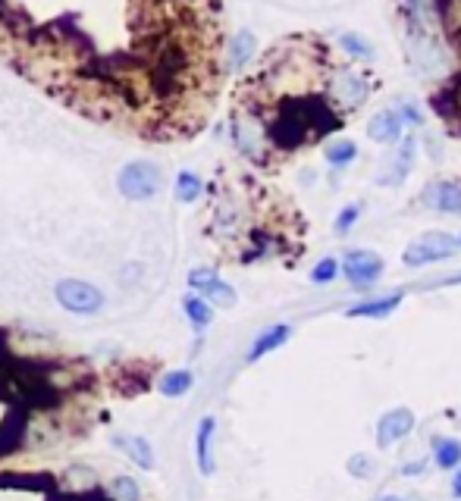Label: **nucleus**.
<instances>
[{
	"label": "nucleus",
	"instance_id": "obj_6",
	"mask_svg": "<svg viewBox=\"0 0 461 501\" xmlns=\"http://www.w3.org/2000/svg\"><path fill=\"white\" fill-rule=\"evenodd\" d=\"M417 426V417L411 408H393L377 420V445L380 449H393L395 442H401L405 435H411Z\"/></svg>",
	"mask_w": 461,
	"mask_h": 501
},
{
	"label": "nucleus",
	"instance_id": "obj_8",
	"mask_svg": "<svg viewBox=\"0 0 461 501\" xmlns=\"http://www.w3.org/2000/svg\"><path fill=\"white\" fill-rule=\"evenodd\" d=\"M415 160H417V139L415 135H408V139L399 141L393 160H389V170H383L380 176H377V182L389 185V188H399V185L405 182L408 172H411V166H415Z\"/></svg>",
	"mask_w": 461,
	"mask_h": 501
},
{
	"label": "nucleus",
	"instance_id": "obj_21",
	"mask_svg": "<svg viewBox=\"0 0 461 501\" xmlns=\"http://www.w3.org/2000/svg\"><path fill=\"white\" fill-rule=\"evenodd\" d=\"M342 276V260L339 258H323L317 266H311V282L314 285H333Z\"/></svg>",
	"mask_w": 461,
	"mask_h": 501
},
{
	"label": "nucleus",
	"instance_id": "obj_22",
	"mask_svg": "<svg viewBox=\"0 0 461 501\" xmlns=\"http://www.w3.org/2000/svg\"><path fill=\"white\" fill-rule=\"evenodd\" d=\"M362 213H364V204L362 201H352V204H346L339 211V217L333 219V229H336V235H348V232L358 226V219H362Z\"/></svg>",
	"mask_w": 461,
	"mask_h": 501
},
{
	"label": "nucleus",
	"instance_id": "obj_15",
	"mask_svg": "<svg viewBox=\"0 0 461 501\" xmlns=\"http://www.w3.org/2000/svg\"><path fill=\"white\" fill-rule=\"evenodd\" d=\"M208 192L204 188V179L198 176V172L192 170H179L176 172V182H173V195L179 204H195V201H201V195Z\"/></svg>",
	"mask_w": 461,
	"mask_h": 501
},
{
	"label": "nucleus",
	"instance_id": "obj_2",
	"mask_svg": "<svg viewBox=\"0 0 461 501\" xmlns=\"http://www.w3.org/2000/svg\"><path fill=\"white\" fill-rule=\"evenodd\" d=\"M458 250H461L458 235H452V232H442V229H433V232H424V235H417L415 242L401 250V264L411 266V270H421V266L442 264V260L458 258Z\"/></svg>",
	"mask_w": 461,
	"mask_h": 501
},
{
	"label": "nucleus",
	"instance_id": "obj_10",
	"mask_svg": "<svg viewBox=\"0 0 461 501\" xmlns=\"http://www.w3.org/2000/svg\"><path fill=\"white\" fill-rule=\"evenodd\" d=\"M292 338V326L289 323H274L267 326V330H261L258 336H254V342L248 345V354H245V363H258L264 361L267 354H274V351H280L282 345Z\"/></svg>",
	"mask_w": 461,
	"mask_h": 501
},
{
	"label": "nucleus",
	"instance_id": "obj_7",
	"mask_svg": "<svg viewBox=\"0 0 461 501\" xmlns=\"http://www.w3.org/2000/svg\"><path fill=\"white\" fill-rule=\"evenodd\" d=\"M421 201L436 213L461 217V179H436L424 188Z\"/></svg>",
	"mask_w": 461,
	"mask_h": 501
},
{
	"label": "nucleus",
	"instance_id": "obj_19",
	"mask_svg": "<svg viewBox=\"0 0 461 501\" xmlns=\"http://www.w3.org/2000/svg\"><path fill=\"white\" fill-rule=\"evenodd\" d=\"M323 157H327V163L330 166H348V163H354L358 160V145L354 141H348V139H336V141H330L327 147H323Z\"/></svg>",
	"mask_w": 461,
	"mask_h": 501
},
{
	"label": "nucleus",
	"instance_id": "obj_4",
	"mask_svg": "<svg viewBox=\"0 0 461 501\" xmlns=\"http://www.w3.org/2000/svg\"><path fill=\"white\" fill-rule=\"evenodd\" d=\"M383 273H386V260L370 248H352L342 258V276H346V282L354 291H364L370 285H377L383 279Z\"/></svg>",
	"mask_w": 461,
	"mask_h": 501
},
{
	"label": "nucleus",
	"instance_id": "obj_13",
	"mask_svg": "<svg viewBox=\"0 0 461 501\" xmlns=\"http://www.w3.org/2000/svg\"><path fill=\"white\" fill-rule=\"evenodd\" d=\"M114 445L129 457V461L135 464V467H141V470H154V464H157V461H154L151 442H147L145 435H126V433H120V435H114Z\"/></svg>",
	"mask_w": 461,
	"mask_h": 501
},
{
	"label": "nucleus",
	"instance_id": "obj_16",
	"mask_svg": "<svg viewBox=\"0 0 461 501\" xmlns=\"http://www.w3.org/2000/svg\"><path fill=\"white\" fill-rule=\"evenodd\" d=\"M195 386V373L192 370H170V373L161 376V383H157V392H161L163 398H182L188 395Z\"/></svg>",
	"mask_w": 461,
	"mask_h": 501
},
{
	"label": "nucleus",
	"instance_id": "obj_20",
	"mask_svg": "<svg viewBox=\"0 0 461 501\" xmlns=\"http://www.w3.org/2000/svg\"><path fill=\"white\" fill-rule=\"evenodd\" d=\"M339 47L348 53L352 60H358V63H370L374 60V47H370V41L364 38V35H354V32H346L339 38Z\"/></svg>",
	"mask_w": 461,
	"mask_h": 501
},
{
	"label": "nucleus",
	"instance_id": "obj_26",
	"mask_svg": "<svg viewBox=\"0 0 461 501\" xmlns=\"http://www.w3.org/2000/svg\"><path fill=\"white\" fill-rule=\"evenodd\" d=\"M399 116H401V123H408V125H421L424 123V113L417 110L415 104H401L399 107Z\"/></svg>",
	"mask_w": 461,
	"mask_h": 501
},
{
	"label": "nucleus",
	"instance_id": "obj_17",
	"mask_svg": "<svg viewBox=\"0 0 461 501\" xmlns=\"http://www.w3.org/2000/svg\"><path fill=\"white\" fill-rule=\"evenodd\" d=\"M254 51H258V41H254V35L251 32H235L233 35V41H229V67L239 73V69H245L248 63H251V57H254Z\"/></svg>",
	"mask_w": 461,
	"mask_h": 501
},
{
	"label": "nucleus",
	"instance_id": "obj_30",
	"mask_svg": "<svg viewBox=\"0 0 461 501\" xmlns=\"http://www.w3.org/2000/svg\"><path fill=\"white\" fill-rule=\"evenodd\" d=\"M458 242H461V235H458Z\"/></svg>",
	"mask_w": 461,
	"mask_h": 501
},
{
	"label": "nucleus",
	"instance_id": "obj_3",
	"mask_svg": "<svg viewBox=\"0 0 461 501\" xmlns=\"http://www.w3.org/2000/svg\"><path fill=\"white\" fill-rule=\"evenodd\" d=\"M54 298L73 317H94L107 304V295L94 282H88V279H60L54 285Z\"/></svg>",
	"mask_w": 461,
	"mask_h": 501
},
{
	"label": "nucleus",
	"instance_id": "obj_12",
	"mask_svg": "<svg viewBox=\"0 0 461 501\" xmlns=\"http://www.w3.org/2000/svg\"><path fill=\"white\" fill-rule=\"evenodd\" d=\"M401 298H405L401 291H393V295H386V298H368V301L352 304V307L346 310V317L348 320H386L399 310Z\"/></svg>",
	"mask_w": 461,
	"mask_h": 501
},
{
	"label": "nucleus",
	"instance_id": "obj_18",
	"mask_svg": "<svg viewBox=\"0 0 461 501\" xmlns=\"http://www.w3.org/2000/svg\"><path fill=\"white\" fill-rule=\"evenodd\" d=\"M433 461L440 470H458L461 467V442L449 435H436L433 442Z\"/></svg>",
	"mask_w": 461,
	"mask_h": 501
},
{
	"label": "nucleus",
	"instance_id": "obj_29",
	"mask_svg": "<svg viewBox=\"0 0 461 501\" xmlns=\"http://www.w3.org/2000/svg\"><path fill=\"white\" fill-rule=\"evenodd\" d=\"M377 501H405L401 495H383V498H377Z\"/></svg>",
	"mask_w": 461,
	"mask_h": 501
},
{
	"label": "nucleus",
	"instance_id": "obj_28",
	"mask_svg": "<svg viewBox=\"0 0 461 501\" xmlns=\"http://www.w3.org/2000/svg\"><path fill=\"white\" fill-rule=\"evenodd\" d=\"M424 470V464L417 461V464H405V467H401V476H417Z\"/></svg>",
	"mask_w": 461,
	"mask_h": 501
},
{
	"label": "nucleus",
	"instance_id": "obj_9",
	"mask_svg": "<svg viewBox=\"0 0 461 501\" xmlns=\"http://www.w3.org/2000/svg\"><path fill=\"white\" fill-rule=\"evenodd\" d=\"M214 439H217V417H201L198 429H195V464H198L201 476H214Z\"/></svg>",
	"mask_w": 461,
	"mask_h": 501
},
{
	"label": "nucleus",
	"instance_id": "obj_14",
	"mask_svg": "<svg viewBox=\"0 0 461 501\" xmlns=\"http://www.w3.org/2000/svg\"><path fill=\"white\" fill-rule=\"evenodd\" d=\"M182 314H186L188 326H192L195 332H204L214 323V304L204 301V298L195 295V291H188V295L182 298Z\"/></svg>",
	"mask_w": 461,
	"mask_h": 501
},
{
	"label": "nucleus",
	"instance_id": "obj_27",
	"mask_svg": "<svg viewBox=\"0 0 461 501\" xmlns=\"http://www.w3.org/2000/svg\"><path fill=\"white\" fill-rule=\"evenodd\" d=\"M452 495H455V501H461V467L455 470V476H452Z\"/></svg>",
	"mask_w": 461,
	"mask_h": 501
},
{
	"label": "nucleus",
	"instance_id": "obj_24",
	"mask_svg": "<svg viewBox=\"0 0 461 501\" xmlns=\"http://www.w3.org/2000/svg\"><path fill=\"white\" fill-rule=\"evenodd\" d=\"M348 476H358V480H370L374 476V461H370L368 455H352L346 464Z\"/></svg>",
	"mask_w": 461,
	"mask_h": 501
},
{
	"label": "nucleus",
	"instance_id": "obj_23",
	"mask_svg": "<svg viewBox=\"0 0 461 501\" xmlns=\"http://www.w3.org/2000/svg\"><path fill=\"white\" fill-rule=\"evenodd\" d=\"M110 489H114L116 501H141V489L132 476H116V480L110 482Z\"/></svg>",
	"mask_w": 461,
	"mask_h": 501
},
{
	"label": "nucleus",
	"instance_id": "obj_1",
	"mask_svg": "<svg viewBox=\"0 0 461 501\" xmlns=\"http://www.w3.org/2000/svg\"><path fill=\"white\" fill-rule=\"evenodd\" d=\"M116 192L132 204L154 201L163 192V170L154 160H129L116 172Z\"/></svg>",
	"mask_w": 461,
	"mask_h": 501
},
{
	"label": "nucleus",
	"instance_id": "obj_25",
	"mask_svg": "<svg viewBox=\"0 0 461 501\" xmlns=\"http://www.w3.org/2000/svg\"><path fill=\"white\" fill-rule=\"evenodd\" d=\"M141 273H145V266H141V264H126V266L120 270V276H116V279H120L123 285H135V282L141 279Z\"/></svg>",
	"mask_w": 461,
	"mask_h": 501
},
{
	"label": "nucleus",
	"instance_id": "obj_5",
	"mask_svg": "<svg viewBox=\"0 0 461 501\" xmlns=\"http://www.w3.org/2000/svg\"><path fill=\"white\" fill-rule=\"evenodd\" d=\"M188 289L204 298V301H211L214 307H235V301H239L235 289L214 270V266H195V270L188 273Z\"/></svg>",
	"mask_w": 461,
	"mask_h": 501
},
{
	"label": "nucleus",
	"instance_id": "obj_11",
	"mask_svg": "<svg viewBox=\"0 0 461 501\" xmlns=\"http://www.w3.org/2000/svg\"><path fill=\"white\" fill-rule=\"evenodd\" d=\"M401 132H405V123H401L399 110H380L368 123V139L377 145H399L405 139Z\"/></svg>",
	"mask_w": 461,
	"mask_h": 501
}]
</instances>
